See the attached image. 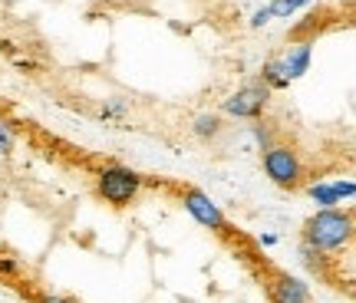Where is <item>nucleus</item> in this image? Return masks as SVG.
<instances>
[{
    "instance_id": "obj_1",
    "label": "nucleus",
    "mask_w": 356,
    "mask_h": 303,
    "mask_svg": "<svg viewBox=\"0 0 356 303\" xmlns=\"http://www.w3.org/2000/svg\"><path fill=\"white\" fill-rule=\"evenodd\" d=\"M304 238L320 254L337 251V247H343L346 240L353 238V218L337 211V208H320L317 215L304 221Z\"/></svg>"
},
{
    "instance_id": "obj_2",
    "label": "nucleus",
    "mask_w": 356,
    "mask_h": 303,
    "mask_svg": "<svg viewBox=\"0 0 356 303\" xmlns=\"http://www.w3.org/2000/svg\"><path fill=\"white\" fill-rule=\"evenodd\" d=\"M142 191V175L132 172L126 165H106L96 175V195L113 208H126L136 202V195Z\"/></svg>"
},
{
    "instance_id": "obj_3",
    "label": "nucleus",
    "mask_w": 356,
    "mask_h": 303,
    "mask_svg": "<svg viewBox=\"0 0 356 303\" xmlns=\"http://www.w3.org/2000/svg\"><path fill=\"white\" fill-rule=\"evenodd\" d=\"M261 165H264L267 178L280 188H297L300 185L304 172H300V158H297V152L291 145H267Z\"/></svg>"
},
{
    "instance_id": "obj_4",
    "label": "nucleus",
    "mask_w": 356,
    "mask_h": 303,
    "mask_svg": "<svg viewBox=\"0 0 356 303\" xmlns=\"http://www.w3.org/2000/svg\"><path fill=\"white\" fill-rule=\"evenodd\" d=\"M267 102H270V89L264 83H248V86H241L234 96H228L221 102V109L228 115H234V119H261Z\"/></svg>"
},
{
    "instance_id": "obj_5",
    "label": "nucleus",
    "mask_w": 356,
    "mask_h": 303,
    "mask_svg": "<svg viewBox=\"0 0 356 303\" xmlns=\"http://www.w3.org/2000/svg\"><path fill=\"white\" fill-rule=\"evenodd\" d=\"M181 204H185V211H188L202 227H208V231H225V215H221V208H218L204 191H185Z\"/></svg>"
},
{
    "instance_id": "obj_6",
    "label": "nucleus",
    "mask_w": 356,
    "mask_h": 303,
    "mask_svg": "<svg viewBox=\"0 0 356 303\" xmlns=\"http://www.w3.org/2000/svg\"><path fill=\"white\" fill-rule=\"evenodd\" d=\"M310 53H314V47L310 43H293L291 50H287V56H284V66H287V76H291V83L293 79H300V76L310 69Z\"/></svg>"
},
{
    "instance_id": "obj_7",
    "label": "nucleus",
    "mask_w": 356,
    "mask_h": 303,
    "mask_svg": "<svg viewBox=\"0 0 356 303\" xmlns=\"http://www.w3.org/2000/svg\"><path fill=\"white\" fill-rule=\"evenodd\" d=\"M274 297H291V300H304L310 303V290H307L304 280L291 277V274H280L277 280H274Z\"/></svg>"
},
{
    "instance_id": "obj_8",
    "label": "nucleus",
    "mask_w": 356,
    "mask_h": 303,
    "mask_svg": "<svg viewBox=\"0 0 356 303\" xmlns=\"http://www.w3.org/2000/svg\"><path fill=\"white\" fill-rule=\"evenodd\" d=\"M261 79H264L267 89H287L291 86V76H287L284 56H280V60H267L264 69H261Z\"/></svg>"
},
{
    "instance_id": "obj_9",
    "label": "nucleus",
    "mask_w": 356,
    "mask_h": 303,
    "mask_svg": "<svg viewBox=\"0 0 356 303\" xmlns=\"http://www.w3.org/2000/svg\"><path fill=\"white\" fill-rule=\"evenodd\" d=\"M191 129H195V136H202V139H215L218 132H221V119L211 113H202V115H195Z\"/></svg>"
},
{
    "instance_id": "obj_10",
    "label": "nucleus",
    "mask_w": 356,
    "mask_h": 303,
    "mask_svg": "<svg viewBox=\"0 0 356 303\" xmlns=\"http://www.w3.org/2000/svg\"><path fill=\"white\" fill-rule=\"evenodd\" d=\"M307 3H310V0H270V3H267V13H270V20H274V17L284 20V17L297 13L300 7H307Z\"/></svg>"
},
{
    "instance_id": "obj_11",
    "label": "nucleus",
    "mask_w": 356,
    "mask_h": 303,
    "mask_svg": "<svg viewBox=\"0 0 356 303\" xmlns=\"http://www.w3.org/2000/svg\"><path fill=\"white\" fill-rule=\"evenodd\" d=\"M307 195H310L320 208H337V204H340V198H337L333 185H310V188H307Z\"/></svg>"
},
{
    "instance_id": "obj_12",
    "label": "nucleus",
    "mask_w": 356,
    "mask_h": 303,
    "mask_svg": "<svg viewBox=\"0 0 356 303\" xmlns=\"http://www.w3.org/2000/svg\"><path fill=\"white\" fill-rule=\"evenodd\" d=\"M13 145H17V139H13V132L7 129V122H0V152H3V155H10Z\"/></svg>"
},
{
    "instance_id": "obj_13",
    "label": "nucleus",
    "mask_w": 356,
    "mask_h": 303,
    "mask_svg": "<svg viewBox=\"0 0 356 303\" xmlns=\"http://www.w3.org/2000/svg\"><path fill=\"white\" fill-rule=\"evenodd\" d=\"M333 191H337V198H340V202H343V198H356L353 181H333Z\"/></svg>"
},
{
    "instance_id": "obj_14",
    "label": "nucleus",
    "mask_w": 356,
    "mask_h": 303,
    "mask_svg": "<svg viewBox=\"0 0 356 303\" xmlns=\"http://www.w3.org/2000/svg\"><path fill=\"white\" fill-rule=\"evenodd\" d=\"M37 303H76V300H70V297H60V293H40Z\"/></svg>"
},
{
    "instance_id": "obj_15",
    "label": "nucleus",
    "mask_w": 356,
    "mask_h": 303,
    "mask_svg": "<svg viewBox=\"0 0 356 303\" xmlns=\"http://www.w3.org/2000/svg\"><path fill=\"white\" fill-rule=\"evenodd\" d=\"M254 139H257V145H261V149H267V145H270V139H267V129H264V122H257V126H254Z\"/></svg>"
},
{
    "instance_id": "obj_16",
    "label": "nucleus",
    "mask_w": 356,
    "mask_h": 303,
    "mask_svg": "<svg viewBox=\"0 0 356 303\" xmlns=\"http://www.w3.org/2000/svg\"><path fill=\"white\" fill-rule=\"evenodd\" d=\"M126 113V102H106V109H102V115H122Z\"/></svg>"
},
{
    "instance_id": "obj_17",
    "label": "nucleus",
    "mask_w": 356,
    "mask_h": 303,
    "mask_svg": "<svg viewBox=\"0 0 356 303\" xmlns=\"http://www.w3.org/2000/svg\"><path fill=\"white\" fill-rule=\"evenodd\" d=\"M267 20H270V13H267V7H264V10H257V13H254V20H251V24H254V30H257V26H264Z\"/></svg>"
},
{
    "instance_id": "obj_18",
    "label": "nucleus",
    "mask_w": 356,
    "mask_h": 303,
    "mask_svg": "<svg viewBox=\"0 0 356 303\" xmlns=\"http://www.w3.org/2000/svg\"><path fill=\"white\" fill-rule=\"evenodd\" d=\"M261 244H264V247H274V244H277V234H261Z\"/></svg>"
},
{
    "instance_id": "obj_19",
    "label": "nucleus",
    "mask_w": 356,
    "mask_h": 303,
    "mask_svg": "<svg viewBox=\"0 0 356 303\" xmlns=\"http://www.w3.org/2000/svg\"><path fill=\"white\" fill-rule=\"evenodd\" d=\"M274 303H304V300H291V297H274Z\"/></svg>"
}]
</instances>
